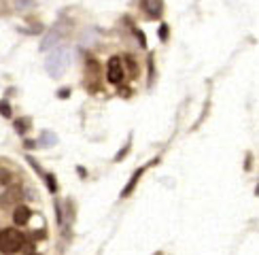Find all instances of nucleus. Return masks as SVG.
<instances>
[{
	"mask_svg": "<svg viewBox=\"0 0 259 255\" xmlns=\"http://www.w3.org/2000/svg\"><path fill=\"white\" fill-rule=\"evenodd\" d=\"M23 245V236L19 230L15 228H4L2 232H0V251H2L4 255H13L21 249Z\"/></svg>",
	"mask_w": 259,
	"mask_h": 255,
	"instance_id": "2",
	"label": "nucleus"
},
{
	"mask_svg": "<svg viewBox=\"0 0 259 255\" xmlns=\"http://www.w3.org/2000/svg\"><path fill=\"white\" fill-rule=\"evenodd\" d=\"M143 172H145V168H140V170H136V172H134V175H132V179H130V183L126 185V189L121 191V198H128V196L132 194V191H134V187H136V183H138V179L143 177Z\"/></svg>",
	"mask_w": 259,
	"mask_h": 255,
	"instance_id": "8",
	"label": "nucleus"
},
{
	"mask_svg": "<svg viewBox=\"0 0 259 255\" xmlns=\"http://www.w3.org/2000/svg\"><path fill=\"white\" fill-rule=\"evenodd\" d=\"M0 115L2 117H11V104L7 100H0Z\"/></svg>",
	"mask_w": 259,
	"mask_h": 255,
	"instance_id": "14",
	"label": "nucleus"
},
{
	"mask_svg": "<svg viewBox=\"0 0 259 255\" xmlns=\"http://www.w3.org/2000/svg\"><path fill=\"white\" fill-rule=\"evenodd\" d=\"M32 126V119L30 117H21V119H17L15 121V130H17V134H26L28 132V128Z\"/></svg>",
	"mask_w": 259,
	"mask_h": 255,
	"instance_id": "10",
	"label": "nucleus"
},
{
	"mask_svg": "<svg viewBox=\"0 0 259 255\" xmlns=\"http://www.w3.org/2000/svg\"><path fill=\"white\" fill-rule=\"evenodd\" d=\"M70 94H73V91H70V88H62L60 91H57V96H60V98H68Z\"/></svg>",
	"mask_w": 259,
	"mask_h": 255,
	"instance_id": "17",
	"label": "nucleus"
},
{
	"mask_svg": "<svg viewBox=\"0 0 259 255\" xmlns=\"http://www.w3.org/2000/svg\"><path fill=\"white\" fill-rule=\"evenodd\" d=\"M140 4H143L145 13L151 15V17H160L162 11H164V2H162V0H140Z\"/></svg>",
	"mask_w": 259,
	"mask_h": 255,
	"instance_id": "6",
	"label": "nucleus"
},
{
	"mask_svg": "<svg viewBox=\"0 0 259 255\" xmlns=\"http://www.w3.org/2000/svg\"><path fill=\"white\" fill-rule=\"evenodd\" d=\"M56 143H57V136L51 134V132H43V134H40V145H43V147H54Z\"/></svg>",
	"mask_w": 259,
	"mask_h": 255,
	"instance_id": "11",
	"label": "nucleus"
},
{
	"mask_svg": "<svg viewBox=\"0 0 259 255\" xmlns=\"http://www.w3.org/2000/svg\"><path fill=\"white\" fill-rule=\"evenodd\" d=\"M126 62H128V66H130V71H132V74H136V64H134V57H132V55H128V57H126Z\"/></svg>",
	"mask_w": 259,
	"mask_h": 255,
	"instance_id": "16",
	"label": "nucleus"
},
{
	"mask_svg": "<svg viewBox=\"0 0 259 255\" xmlns=\"http://www.w3.org/2000/svg\"><path fill=\"white\" fill-rule=\"evenodd\" d=\"M70 62H73V49L70 47H54V51H51L49 55H47L45 60V71L49 77H62L64 73H66V68L70 66Z\"/></svg>",
	"mask_w": 259,
	"mask_h": 255,
	"instance_id": "1",
	"label": "nucleus"
},
{
	"mask_svg": "<svg viewBox=\"0 0 259 255\" xmlns=\"http://www.w3.org/2000/svg\"><path fill=\"white\" fill-rule=\"evenodd\" d=\"M160 38H162V40H166V38H168V26H166V24H162V30H160Z\"/></svg>",
	"mask_w": 259,
	"mask_h": 255,
	"instance_id": "18",
	"label": "nucleus"
},
{
	"mask_svg": "<svg viewBox=\"0 0 259 255\" xmlns=\"http://www.w3.org/2000/svg\"><path fill=\"white\" fill-rule=\"evenodd\" d=\"M62 36H64V28L56 26L54 30H51V32L43 38V43H40V51H49V49L57 47V45H60V40H62Z\"/></svg>",
	"mask_w": 259,
	"mask_h": 255,
	"instance_id": "4",
	"label": "nucleus"
},
{
	"mask_svg": "<svg viewBox=\"0 0 259 255\" xmlns=\"http://www.w3.org/2000/svg\"><path fill=\"white\" fill-rule=\"evenodd\" d=\"M123 77H126V68H123V62L121 57H111L109 64H107V79L111 81V83H121Z\"/></svg>",
	"mask_w": 259,
	"mask_h": 255,
	"instance_id": "3",
	"label": "nucleus"
},
{
	"mask_svg": "<svg viewBox=\"0 0 259 255\" xmlns=\"http://www.w3.org/2000/svg\"><path fill=\"white\" fill-rule=\"evenodd\" d=\"M85 68H87V74H90V79L96 81V79L100 77V66H98V62L93 60V57H87Z\"/></svg>",
	"mask_w": 259,
	"mask_h": 255,
	"instance_id": "9",
	"label": "nucleus"
},
{
	"mask_svg": "<svg viewBox=\"0 0 259 255\" xmlns=\"http://www.w3.org/2000/svg\"><path fill=\"white\" fill-rule=\"evenodd\" d=\"M45 181H47V187H49V191H51V194H56V191H57L56 177H54V175H45Z\"/></svg>",
	"mask_w": 259,
	"mask_h": 255,
	"instance_id": "13",
	"label": "nucleus"
},
{
	"mask_svg": "<svg viewBox=\"0 0 259 255\" xmlns=\"http://www.w3.org/2000/svg\"><path fill=\"white\" fill-rule=\"evenodd\" d=\"M26 147L32 149V147H37V143H34V141H26Z\"/></svg>",
	"mask_w": 259,
	"mask_h": 255,
	"instance_id": "19",
	"label": "nucleus"
},
{
	"mask_svg": "<svg viewBox=\"0 0 259 255\" xmlns=\"http://www.w3.org/2000/svg\"><path fill=\"white\" fill-rule=\"evenodd\" d=\"M21 187L19 185H11V187L4 191L2 194V198H0V204L2 206H13V204H17V202L21 200Z\"/></svg>",
	"mask_w": 259,
	"mask_h": 255,
	"instance_id": "5",
	"label": "nucleus"
},
{
	"mask_svg": "<svg viewBox=\"0 0 259 255\" xmlns=\"http://www.w3.org/2000/svg\"><path fill=\"white\" fill-rule=\"evenodd\" d=\"M11 181H13L11 170H7V168H0V185H11Z\"/></svg>",
	"mask_w": 259,
	"mask_h": 255,
	"instance_id": "12",
	"label": "nucleus"
},
{
	"mask_svg": "<svg viewBox=\"0 0 259 255\" xmlns=\"http://www.w3.org/2000/svg\"><path fill=\"white\" fill-rule=\"evenodd\" d=\"M30 217H32V211L28 206H17L15 208V213H13V221L15 225H26L28 221H30Z\"/></svg>",
	"mask_w": 259,
	"mask_h": 255,
	"instance_id": "7",
	"label": "nucleus"
},
{
	"mask_svg": "<svg viewBox=\"0 0 259 255\" xmlns=\"http://www.w3.org/2000/svg\"><path fill=\"white\" fill-rule=\"evenodd\" d=\"M130 147H132V145H130V143H128V145H126V147H123V149H121V151H119V153H117V155H115V162H121V158H126V155H128V151H130Z\"/></svg>",
	"mask_w": 259,
	"mask_h": 255,
	"instance_id": "15",
	"label": "nucleus"
}]
</instances>
